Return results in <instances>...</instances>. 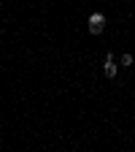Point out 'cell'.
I'll use <instances>...</instances> for the list:
<instances>
[{
  "instance_id": "6da1fadb",
  "label": "cell",
  "mask_w": 135,
  "mask_h": 152,
  "mask_svg": "<svg viewBox=\"0 0 135 152\" xmlns=\"http://www.w3.org/2000/svg\"><path fill=\"white\" fill-rule=\"evenodd\" d=\"M103 30H105V16L97 11V14L89 16V33H92V35H100Z\"/></svg>"
},
{
  "instance_id": "7a4b0ae2",
  "label": "cell",
  "mask_w": 135,
  "mask_h": 152,
  "mask_svg": "<svg viewBox=\"0 0 135 152\" xmlns=\"http://www.w3.org/2000/svg\"><path fill=\"white\" fill-rule=\"evenodd\" d=\"M116 71H119V65L113 63V54L108 52V54H105V76H108V79H113V76H116Z\"/></svg>"
},
{
  "instance_id": "3957f363",
  "label": "cell",
  "mask_w": 135,
  "mask_h": 152,
  "mask_svg": "<svg viewBox=\"0 0 135 152\" xmlns=\"http://www.w3.org/2000/svg\"><path fill=\"white\" fill-rule=\"evenodd\" d=\"M132 63H135V60H132V54H122V65H124V68H130Z\"/></svg>"
}]
</instances>
